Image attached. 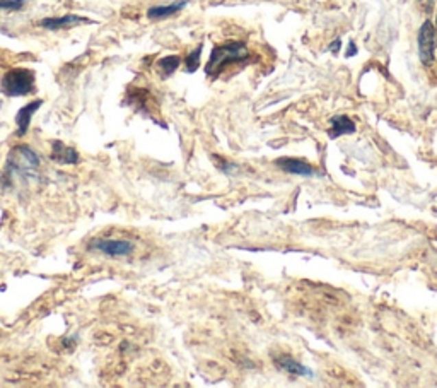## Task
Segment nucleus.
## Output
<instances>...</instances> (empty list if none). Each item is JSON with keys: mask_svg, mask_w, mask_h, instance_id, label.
<instances>
[{"mask_svg": "<svg viewBox=\"0 0 437 388\" xmlns=\"http://www.w3.org/2000/svg\"><path fill=\"white\" fill-rule=\"evenodd\" d=\"M277 166L281 170H284L285 173L291 174H299V176H313L314 170L311 164H307L306 161L300 159H289V157H284V159H277Z\"/></svg>", "mask_w": 437, "mask_h": 388, "instance_id": "6e6552de", "label": "nucleus"}, {"mask_svg": "<svg viewBox=\"0 0 437 388\" xmlns=\"http://www.w3.org/2000/svg\"><path fill=\"white\" fill-rule=\"evenodd\" d=\"M248 57H250V52H248L246 45L241 43V41H229V43L219 45L212 50L209 64L205 65V72H207L209 78L215 79L227 65L243 62Z\"/></svg>", "mask_w": 437, "mask_h": 388, "instance_id": "f257e3e1", "label": "nucleus"}, {"mask_svg": "<svg viewBox=\"0 0 437 388\" xmlns=\"http://www.w3.org/2000/svg\"><path fill=\"white\" fill-rule=\"evenodd\" d=\"M180 64H181V58L178 57V55H167V57L161 58V60L157 62V67H159L163 78H169L171 74L176 72V69L180 67Z\"/></svg>", "mask_w": 437, "mask_h": 388, "instance_id": "ddd939ff", "label": "nucleus"}, {"mask_svg": "<svg viewBox=\"0 0 437 388\" xmlns=\"http://www.w3.org/2000/svg\"><path fill=\"white\" fill-rule=\"evenodd\" d=\"M436 52V27L431 21H425L418 31V54L424 65H431L434 62Z\"/></svg>", "mask_w": 437, "mask_h": 388, "instance_id": "20e7f679", "label": "nucleus"}, {"mask_svg": "<svg viewBox=\"0 0 437 388\" xmlns=\"http://www.w3.org/2000/svg\"><path fill=\"white\" fill-rule=\"evenodd\" d=\"M80 23H89V19L75 16V14H67V16H62V17H47V19H41L40 26L45 27V30L57 31V30H62V27L77 26V24Z\"/></svg>", "mask_w": 437, "mask_h": 388, "instance_id": "0eeeda50", "label": "nucleus"}, {"mask_svg": "<svg viewBox=\"0 0 437 388\" xmlns=\"http://www.w3.org/2000/svg\"><path fill=\"white\" fill-rule=\"evenodd\" d=\"M275 363H277L279 368L285 369V372L291 373V375H296V376H311L313 375V373H311V369H307L306 366H303L300 363L294 361L291 356H277V358H275Z\"/></svg>", "mask_w": 437, "mask_h": 388, "instance_id": "9b49d317", "label": "nucleus"}, {"mask_svg": "<svg viewBox=\"0 0 437 388\" xmlns=\"http://www.w3.org/2000/svg\"><path fill=\"white\" fill-rule=\"evenodd\" d=\"M41 104H43V101L36 100V101H33V103H27L26 106H23L19 111H17V115H16V125H17L16 135L17 137H23V135H26L27 128H29V124H31V117L36 113L38 108H40Z\"/></svg>", "mask_w": 437, "mask_h": 388, "instance_id": "423d86ee", "label": "nucleus"}, {"mask_svg": "<svg viewBox=\"0 0 437 388\" xmlns=\"http://www.w3.org/2000/svg\"><path fill=\"white\" fill-rule=\"evenodd\" d=\"M27 0H0V9L2 10H19Z\"/></svg>", "mask_w": 437, "mask_h": 388, "instance_id": "2eb2a0df", "label": "nucleus"}, {"mask_svg": "<svg viewBox=\"0 0 437 388\" xmlns=\"http://www.w3.org/2000/svg\"><path fill=\"white\" fill-rule=\"evenodd\" d=\"M40 166V156L29 146H16L7 157V173L19 174L33 171Z\"/></svg>", "mask_w": 437, "mask_h": 388, "instance_id": "7ed1b4c3", "label": "nucleus"}, {"mask_svg": "<svg viewBox=\"0 0 437 388\" xmlns=\"http://www.w3.org/2000/svg\"><path fill=\"white\" fill-rule=\"evenodd\" d=\"M135 244L127 240H94L91 243V250H97L108 257H123L134 251Z\"/></svg>", "mask_w": 437, "mask_h": 388, "instance_id": "39448f33", "label": "nucleus"}, {"mask_svg": "<svg viewBox=\"0 0 437 388\" xmlns=\"http://www.w3.org/2000/svg\"><path fill=\"white\" fill-rule=\"evenodd\" d=\"M340 45H342V40H335L333 43L330 45V52H333V54H338V50H340Z\"/></svg>", "mask_w": 437, "mask_h": 388, "instance_id": "f3484780", "label": "nucleus"}, {"mask_svg": "<svg viewBox=\"0 0 437 388\" xmlns=\"http://www.w3.org/2000/svg\"><path fill=\"white\" fill-rule=\"evenodd\" d=\"M34 79L36 78H34V72L31 69H10L0 80V91L10 98L27 96L34 89Z\"/></svg>", "mask_w": 437, "mask_h": 388, "instance_id": "f03ea898", "label": "nucleus"}, {"mask_svg": "<svg viewBox=\"0 0 437 388\" xmlns=\"http://www.w3.org/2000/svg\"><path fill=\"white\" fill-rule=\"evenodd\" d=\"M331 124V130H330V135L331 139H337L340 137V135H347V134H354L355 132V124L351 120L349 117H333L330 120Z\"/></svg>", "mask_w": 437, "mask_h": 388, "instance_id": "f8f14e48", "label": "nucleus"}, {"mask_svg": "<svg viewBox=\"0 0 437 388\" xmlns=\"http://www.w3.org/2000/svg\"><path fill=\"white\" fill-rule=\"evenodd\" d=\"M200 55H202V45L187 55V58H185V65H187L188 72L197 71L198 65H200Z\"/></svg>", "mask_w": 437, "mask_h": 388, "instance_id": "4468645a", "label": "nucleus"}, {"mask_svg": "<svg viewBox=\"0 0 437 388\" xmlns=\"http://www.w3.org/2000/svg\"><path fill=\"white\" fill-rule=\"evenodd\" d=\"M188 3V0H180V2L169 3V5H157V7H150L147 10V17L149 19H164V17H169L173 14L180 12L185 5Z\"/></svg>", "mask_w": 437, "mask_h": 388, "instance_id": "9d476101", "label": "nucleus"}, {"mask_svg": "<svg viewBox=\"0 0 437 388\" xmlns=\"http://www.w3.org/2000/svg\"><path fill=\"white\" fill-rule=\"evenodd\" d=\"M51 146H54V151H51V159L54 161L62 164L79 163V152L73 148H67V146L62 144L60 141H54Z\"/></svg>", "mask_w": 437, "mask_h": 388, "instance_id": "1a4fd4ad", "label": "nucleus"}, {"mask_svg": "<svg viewBox=\"0 0 437 388\" xmlns=\"http://www.w3.org/2000/svg\"><path fill=\"white\" fill-rule=\"evenodd\" d=\"M355 54H357V47H355L354 41H351V43H349V48H347V57H354Z\"/></svg>", "mask_w": 437, "mask_h": 388, "instance_id": "dca6fc26", "label": "nucleus"}]
</instances>
